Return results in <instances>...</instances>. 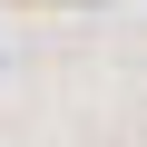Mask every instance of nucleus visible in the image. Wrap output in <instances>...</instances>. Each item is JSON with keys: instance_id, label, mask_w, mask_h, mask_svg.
I'll return each instance as SVG.
<instances>
[]
</instances>
